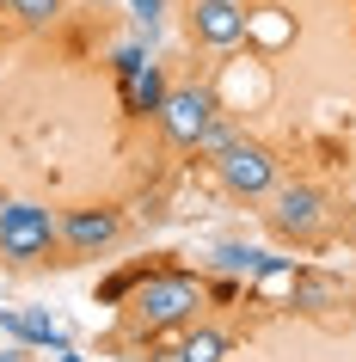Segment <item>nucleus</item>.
<instances>
[{
	"mask_svg": "<svg viewBox=\"0 0 356 362\" xmlns=\"http://www.w3.org/2000/svg\"><path fill=\"white\" fill-rule=\"evenodd\" d=\"M203 307V283L190 270H154V276H135L130 288V320L142 332H172V325H190Z\"/></svg>",
	"mask_w": 356,
	"mask_h": 362,
	"instance_id": "1",
	"label": "nucleus"
},
{
	"mask_svg": "<svg viewBox=\"0 0 356 362\" xmlns=\"http://www.w3.org/2000/svg\"><path fill=\"white\" fill-rule=\"evenodd\" d=\"M56 240H62L56 215L43 203H6L0 209V258L6 264H38V258H50Z\"/></svg>",
	"mask_w": 356,
	"mask_h": 362,
	"instance_id": "2",
	"label": "nucleus"
},
{
	"mask_svg": "<svg viewBox=\"0 0 356 362\" xmlns=\"http://www.w3.org/2000/svg\"><path fill=\"white\" fill-rule=\"evenodd\" d=\"M215 172H222V185L234 197H270L277 191V153L264 148V141H227L222 153H215Z\"/></svg>",
	"mask_w": 356,
	"mask_h": 362,
	"instance_id": "3",
	"label": "nucleus"
},
{
	"mask_svg": "<svg viewBox=\"0 0 356 362\" xmlns=\"http://www.w3.org/2000/svg\"><path fill=\"white\" fill-rule=\"evenodd\" d=\"M215 111H222V105H215L209 86H172L154 117H160V129H166L178 148H197V135L209 129V117H215Z\"/></svg>",
	"mask_w": 356,
	"mask_h": 362,
	"instance_id": "4",
	"label": "nucleus"
},
{
	"mask_svg": "<svg viewBox=\"0 0 356 362\" xmlns=\"http://www.w3.org/2000/svg\"><path fill=\"white\" fill-rule=\"evenodd\" d=\"M246 31H252L246 0H190V37H197V43H209V49H234Z\"/></svg>",
	"mask_w": 356,
	"mask_h": 362,
	"instance_id": "5",
	"label": "nucleus"
},
{
	"mask_svg": "<svg viewBox=\"0 0 356 362\" xmlns=\"http://www.w3.org/2000/svg\"><path fill=\"white\" fill-rule=\"evenodd\" d=\"M270 221H277L282 233H295V240H314V233L326 228V197H319L314 185H282Z\"/></svg>",
	"mask_w": 356,
	"mask_h": 362,
	"instance_id": "6",
	"label": "nucleus"
},
{
	"mask_svg": "<svg viewBox=\"0 0 356 362\" xmlns=\"http://www.w3.org/2000/svg\"><path fill=\"white\" fill-rule=\"evenodd\" d=\"M117 228H123L117 209H68L56 221V233H62V246H68V252H105L117 240Z\"/></svg>",
	"mask_w": 356,
	"mask_h": 362,
	"instance_id": "7",
	"label": "nucleus"
},
{
	"mask_svg": "<svg viewBox=\"0 0 356 362\" xmlns=\"http://www.w3.org/2000/svg\"><path fill=\"white\" fill-rule=\"evenodd\" d=\"M295 307H350V288L338 283V276H319V270H301L295 276Z\"/></svg>",
	"mask_w": 356,
	"mask_h": 362,
	"instance_id": "8",
	"label": "nucleus"
},
{
	"mask_svg": "<svg viewBox=\"0 0 356 362\" xmlns=\"http://www.w3.org/2000/svg\"><path fill=\"white\" fill-rule=\"evenodd\" d=\"M172 350H178V362H222L227 356V338L215 332V325H190Z\"/></svg>",
	"mask_w": 356,
	"mask_h": 362,
	"instance_id": "9",
	"label": "nucleus"
},
{
	"mask_svg": "<svg viewBox=\"0 0 356 362\" xmlns=\"http://www.w3.org/2000/svg\"><path fill=\"white\" fill-rule=\"evenodd\" d=\"M6 13L19 25H56L62 19V0H6Z\"/></svg>",
	"mask_w": 356,
	"mask_h": 362,
	"instance_id": "10",
	"label": "nucleus"
},
{
	"mask_svg": "<svg viewBox=\"0 0 356 362\" xmlns=\"http://www.w3.org/2000/svg\"><path fill=\"white\" fill-rule=\"evenodd\" d=\"M227 141H234V123H227V117L215 111V117H209V129L197 135V153H209V160H215V153H222Z\"/></svg>",
	"mask_w": 356,
	"mask_h": 362,
	"instance_id": "11",
	"label": "nucleus"
},
{
	"mask_svg": "<svg viewBox=\"0 0 356 362\" xmlns=\"http://www.w3.org/2000/svg\"><path fill=\"white\" fill-rule=\"evenodd\" d=\"M160 13H166V0H135V19L148 25V31H154V25H160Z\"/></svg>",
	"mask_w": 356,
	"mask_h": 362,
	"instance_id": "12",
	"label": "nucleus"
},
{
	"mask_svg": "<svg viewBox=\"0 0 356 362\" xmlns=\"http://www.w3.org/2000/svg\"><path fill=\"white\" fill-rule=\"evenodd\" d=\"M148 362H178V350H154V356Z\"/></svg>",
	"mask_w": 356,
	"mask_h": 362,
	"instance_id": "13",
	"label": "nucleus"
},
{
	"mask_svg": "<svg viewBox=\"0 0 356 362\" xmlns=\"http://www.w3.org/2000/svg\"><path fill=\"white\" fill-rule=\"evenodd\" d=\"M0 362H25V350H0Z\"/></svg>",
	"mask_w": 356,
	"mask_h": 362,
	"instance_id": "14",
	"label": "nucleus"
},
{
	"mask_svg": "<svg viewBox=\"0 0 356 362\" xmlns=\"http://www.w3.org/2000/svg\"><path fill=\"white\" fill-rule=\"evenodd\" d=\"M62 362H80V356H68V350H62Z\"/></svg>",
	"mask_w": 356,
	"mask_h": 362,
	"instance_id": "15",
	"label": "nucleus"
},
{
	"mask_svg": "<svg viewBox=\"0 0 356 362\" xmlns=\"http://www.w3.org/2000/svg\"><path fill=\"white\" fill-rule=\"evenodd\" d=\"M0 209H6V197H0Z\"/></svg>",
	"mask_w": 356,
	"mask_h": 362,
	"instance_id": "16",
	"label": "nucleus"
}]
</instances>
